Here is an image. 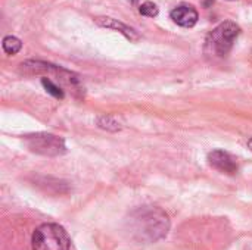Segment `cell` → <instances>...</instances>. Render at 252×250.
I'll list each match as a JSON object with an SVG mask.
<instances>
[{
    "mask_svg": "<svg viewBox=\"0 0 252 250\" xmlns=\"http://www.w3.org/2000/svg\"><path fill=\"white\" fill-rule=\"evenodd\" d=\"M128 230L139 242L155 243L164 239L170 230L168 215L157 206H140L127 220Z\"/></svg>",
    "mask_w": 252,
    "mask_h": 250,
    "instance_id": "obj_1",
    "label": "cell"
},
{
    "mask_svg": "<svg viewBox=\"0 0 252 250\" xmlns=\"http://www.w3.org/2000/svg\"><path fill=\"white\" fill-rule=\"evenodd\" d=\"M241 34V27L233 21H224L219 24L205 40V53L217 57H226L230 50L233 49V44L236 38Z\"/></svg>",
    "mask_w": 252,
    "mask_h": 250,
    "instance_id": "obj_2",
    "label": "cell"
},
{
    "mask_svg": "<svg viewBox=\"0 0 252 250\" xmlns=\"http://www.w3.org/2000/svg\"><path fill=\"white\" fill-rule=\"evenodd\" d=\"M32 250H69L71 240L59 224H43L32 233Z\"/></svg>",
    "mask_w": 252,
    "mask_h": 250,
    "instance_id": "obj_3",
    "label": "cell"
},
{
    "mask_svg": "<svg viewBox=\"0 0 252 250\" xmlns=\"http://www.w3.org/2000/svg\"><path fill=\"white\" fill-rule=\"evenodd\" d=\"M25 141L30 147V150L44 155V156H61L66 152L65 141L53 134H46V133H38L32 136H27Z\"/></svg>",
    "mask_w": 252,
    "mask_h": 250,
    "instance_id": "obj_4",
    "label": "cell"
},
{
    "mask_svg": "<svg viewBox=\"0 0 252 250\" xmlns=\"http://www.w3.org/2000/svg\"><path fill=\"white\" fill-rule=\"evenodd\" d=\"M208 164L214 169H217L223 174H227V175H235L239 171L236 158L221 149H217V150H213L208 153Z\"/></svg>",
    "mask_w": 252,
    "mask_h": 250,
    "instance_id": "obj_5",
    "label": "cell"
},
{
    "mask_svg": "<svg viewBox=\"0 0 252 250\" xmlns=\"http://www.w3.org/2000/svg\"><path fill=\"white\" fill-rule=\"evenodd\" d=\"M170 16L174 21V24H177L179 27H183V28L195 27L199 19L198 10L192 4H188V3H182V4L176 6L171 10Z\"/></svg>",
    "mask_w": 252,
    "mask_h": 250,
    "instance_id": "obj_6",
    "label": "cell"
},
{
    "mask_svg": "<svg viewBox=\"0 0 252 250\" xmlns=\"http://www.w3.org/2000/svg\"><path fill=\"white\" fill-rule=\"evenodd\" d=\"M94 22H96L97 25L103 27V28H109V29H115V31L121 32V34H123L126 38H128V40H133V41L139 40L137 31H136L134 28H131V27H128V25H126V24H123V22H120L118 19L108 18V16H97V18H94Z\"/></svg>",
    "mask_w": 252,
    "mask_h": 250,
    "instance_id": "obj_7",
    "label": "cell"
},
{
    "mask_svg": "<svg viewBox=\"0 0 252 250\" xmlns=\"http://www.w3.org/2000/svg\"><path fill=\"white\" fill-rule=\"evenodd\" d=\"M1 46H3V50H4V53H7V55H16V53L21 50V47H22V43H21V40H19L18 37H13V35H6V37L3 38V43H1Z\"/></svg>",
    "mask_w": 252,
    "mask_h": 250,
    "instance_id": "obj_8",
    "label": "cell"
},
{
    "mask_svg": "<svg viewBox=\"0 0 252 250\" xmlns=\"http://www.w3.org/2000/svg\"><path fill=\"white\" fill-rule=\"evenodd\" d=\"M41 84H43V87L46 88V91H47L49 94H52V96L56 97V99H63V91H62V88H61L59 85H56L50 78H47V77L41 78Z\"/></svg>",
    "mask_w": 252,
    "mask_h": 250,
    "instance_id": "obj_9",
    "label": "cell"
},
{
    "mask_svg": "<svg viewBox=\"0 0 252 250\" xmlns=\"http://www.w3.org/2000/svg\"><path fill=\"white\" fill-rule=\"evenodd\" d=\"M158 12H159L158 10V6L154 1H149V0L143 1L139 6V13L143 15V16H148V18H155L158 15Z\"/></svg>",
    "mask_w": 252,
    "mask_h": 250,
    "instance_id": "obj_10",
    "label": "cell"
},
{
    "mask_svg": "<svg viewBox=\"0 0 252 250\" xmlns=\"http://www.w3.org/2000/svg\"><path fill=\"white\" fill-rule=\"evenodd\" d=\"M248 147L251 149V152H252V139H251V140H250V141H248Z\"/></svg>",
    "mask_w": 252,
    "mask_h": 250,
    "instance_id": "obj_11",
    "label": "cell"
},
{
    "mask_svg": "<svg viewBox=\"0 0 252 250\" xmlns=\"http://www.w3.org/2000/svg\"><path fill=\"white\" fill-rule=\"evenodd\" d=\"M230 1H233V0H230Z\"/></svg>",
    "mask_w": 252,
    "mask_h": 250,
    "instance_id": "obj_12",
    "label": "cell"
}]
</instances>
